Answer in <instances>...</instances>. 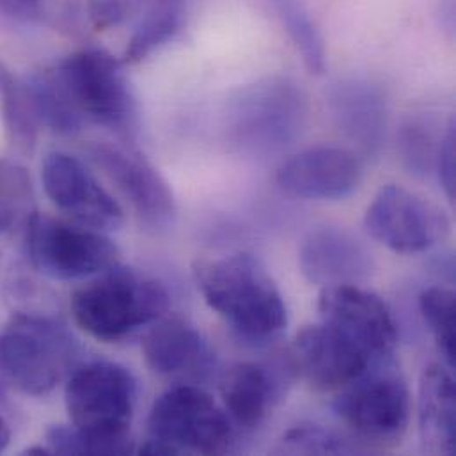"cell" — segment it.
<instances>
[{
	"label": "cell",
	"instance_id": "1",
	"mask_svg": "<svg viewBox=\"0 0 456 456\" xmlns=\"http://www.w3.org/2000/svg\"><path fill=\"white\" fill-rule=\"evenodd\" d=\"M194 273L207 304L245 341L265 343L284 330L286 304L266 266L256 256L240 252L201 259Z\"/></svg>",
	"mask_w": 456,
	"mask_h": 456
},
{
	"label": "cell",
	"instance_id": "2",
	"mask_svg": "<svg viewBox=\"0 0 456 456\" xmlns=\"http://www.w3.org/2000/svg\"><path fill=\"white\" fill-rule=\"evenodd\" d=\"M137 402L134 375L116 362H91L68 377L66 409L82 455H126Z\"/></svg>",
	"mask_w": 456,
	"mask_h": 456
},
{
	"label": "cell",
	"instance_id": "3",
	"mask_svg": "<svg viewBox=\"0 0 456 456\" xmlns=\"http://www.w3.org/2000/svg\"><path fill=\"white\" fill-rule=\"evenodd\" d=\"M169 304L160 282L114 265L73 293L71 313L89 336L110 343L159 322Z\"/></svg>",
	"mask_w": 456,
	"mask_h": 456
},
{
	"label": "cell",
	"instance_id": "4",
	"mask_svg": "<svg viewBox=\"0 0 456 456\" xmlns=\"http://www.w3.org/2000/svg\"><path fill=\"white\" fill-rule=\"evenodd\" d=\"M78 352L69 329L50 316L21 313L0 330V373L25 395L52 393L71 375Z\"/></svg>",
	"mask_w": 456,
	"mask_h": 456
},
{
	"label": "cell",
	"instance_id": "5",
	"mask_svg": "<svg viewBox=\"0 0 456 456\" xmlns=\"http://www.w3.org/2000/svg\"><path fill=\"white\" fill-rule=\"evenodd\" d=\"M307 96L282 77L250 84L228 105L229 144L252 157H265L291 146L307 123Z\"/></svg>",
	"mask_w": 456,
	"mask_h": 456
},
{
	"label": "cell",
	"instance_id": "6",
	"mask_svg": "<svg viewBox=\"0 0 456 456\" xmlns=\"http://www.w3.org/2000/svg\"><path fill=\"white\" fill-rule=\"evenodd\" d=\"M73 107L84 121L121 137L137 132V103L121 62L102 48H86L66 57L55 69Z\"/></svg>",
	"mask_w": 456,
	"mask_h": 456
},
{
	"label": "cell",
	"instance_id": "7",
	"mask_svg": "<svg viewBox=\"0 0 456 456\" xmlns=\"http://www.w3.org/2000/svg\"><path fill=\"white\" fill-rule=\"evenodd\" d=\"M150 439L167 455H223L234 443L228 412L198 386H176L153 405L148 419Z\"/></svg>",
	"mask_w": 456,
	"mask_h": 456
},
{
	"label": "cell",
	"instance_id": "8",
	"mask_svg": "<svg viewBox=\"0 0 456 456\" xmlns=\"http://www.w3.org/2000/svg\"><path fill=\"white\" fill-rule=\"evenodd\" d=\"M334 412L357 439L377 444L400 441L411 416L407 384L391 359L375 362L338 391Z\"/></svg>",
	"mask_w": 456,
	"mask_h": 456
},
{
	"label": "cell",
	"instance_id": "9",
	"mask_svg": "<svg viewBox=\"0 0 456 456\" xmlns=\"http://www.w3.org/2000/svg\"><path fill=\"white\" fill-rule=\"evenodd\" d=\"M27 254L45 275L59 281L93 279L118 265L119 250L103 231L30 216L25 232Z\"/></svg>",
	"mask_w": 456,
	"mask_h": 456
},
{
	"label": "cell",
	"instance_id": "10",
	"mask_svg": "<svg viewBox=\"0 0 456 456\" xmlns=\"http://www.w3.org/2000/svg\"><path fill=\"white\" fill-rule=\"evenodd\" d=\"M368 232L398 254H418L437 245L450 229L444 212L403 187H384L370 205Z\"/></svg>",
	"mask_w": 456,
	"mask_h": 456
},
{
	"label": "cell",
	"instance_id": "11",
	"mask_svg": "<svg viewBox=\"0 0 456 456\" xmlns=\"http://www.w3.org/2000/svg\"><path fill=\"white\" fill-rule=\"evenodd\" d=\"M43 187L50 201L77 224L98 231L123 224V208L100 185L94 175L68 153H50L41 167Z\"/></svg>",
	"mask_w": 456,
	"mask_h": 456
},
{
	"label": "cell",
	"instance_id": "12",
	"mask_svg": "<svg viewBox=\"0 0 456 456\" xmlns=\"http://www.w3.org/2000/svg\"><path fill=\"white\" fill-rule=\"evenodd\" d=\"M291 362L316 391L329 393L339 391L377 361L348 334L320 322L297 334Z\"/></svg>",
	"mask_w": 456,
	"mask_h": 456
},
{
	"label": "cell",
	"instance_id": "13",
	"mask_svg": "<svg viewBox=\"0 0 456 456\" xmlns=\"http://www.w3.org/2000/svg\"><path fill=\"white\" fill-rule=\"evenodd\" d=\"M318 311L322 322L348 334L377 362L393 357L398 343V327L391 309L379 295L357 284L329 286L320 293Z\"/></svg>",
	"mask_w": 456,
	"mask_h": 456
},
{
	"label": "cell",
	"instance_id": "14",
	"mask_svg": "<svg viewBox=\"0 0 456 456\" xmlns=\"http://www.w3.org/2000/svg\"><path fill=\"white\" fill-rule=\"evenodd\" d=\"M362 182V160L345 148H309L281 164L279 187L300 200L334 201L352 196Z\"/></svg>",
	"mask_w": 456,
	"mask_h": 456
},
{
	"label": "cell",
	"instance_id": "15",
	"mask_svg": "<svg viewBox=\"0 0 456 456\" xmlns=\"http://www.w3.org/2000/svg\"><path fill=\"white\" fill-rule=\"evenodd\" d=\"M93 160L130 201L137 216L150 228H167L176 216L171 187L142 157L112 144H94Z\"/></svg>",
	"mask_w": 456,
	"mask_h": 456
},
{
	"label": "cell",
	"instance_id": "16",
	"mask_svg": "<svg viewBox=\"0 0 456 456\" xmlns=\"http://www.w3.org/2000/svg\"><path fill=\"white\" fill-rule=\"evenodd\" d=\"M298 265L309 282L323 288L364 282L375 270L364 241L348 229L336 226H318L304 236Z\"/></svg>",
	"mask_w": 456,
	"mask_h": 456
},
{
	"label": "cell",
	"instance_id": "17",
	"mask_svg": "<svg viewBox=\"0 0 456 456\" xmlns=\"http://www.w3.org/2000/svg\"><path fill=\"white\" fill-rule=\"evenodd\" d=\"M329 103L339 132L359 153L377 157L387 134V100L380 86L366 78L339 80Z\"/></svg>",
	"mask_w": 456,
	"mask_h": 456
},
{
	"label": "cell",
	"instance_id": "18",
	"mask_svg": "<svg viewBox=\"0 0 456 456\" xmlns=\"http://www.w3.org/2000/svg\"><path fill=\"white\" fill-rule=\"evenodd\" d=\"M148 366L167 379L201 380L214 368V354L201 332L182 318L157 323L142 343Z\"/></svg>",
	"mask_w": 456,
	"mask_h": 456
},
{
	"label": "cell",
	"instance_id": "19",
	"mask_svg": "<svg viewBox=\"0 0 456 456\" xmlns=\"http://www.w3.org/2000/svg\"><path fill=\"white\" fill-rule=\"evenodd\" d=\"M282 393V377L266 364L238 362L221 380L229 419L240 428L259 427Z\"/></svg>",
	"mask_w": 456,
	"mask_h": 456
},
{
	"label": "cell",
	"instance_id": "20",
	"mask_svg": "<svg viewBox=\"0 0 456 456\" xmlns=\"http://www.w3.org/2000/svg\"><path fill=\"white\" fill-rule=\"evenodd\" d=\"M419 427L430 453L453 455L456 450V386L443 366L425 368L419 380Z\"/></svg>",
	"mask_w": 456,
	"mask_h": 456
},
{
	"label": "cell",
	"instance_id": "21",
	"mask_svg": "<svg viewBox=\"0 0 456 456\" xmlns=\"http://www.w3.org/2000/svg\"><path fill=\"white\" fill-rule=\"evenodd\" d=\"M37 121L61 135H73L82 130L84 119L73 107L57 71H43L25 84Z\"/></svg>",
	"mask_w": 456,
	"mask_h": 456
},
{
	"label": "cell",
	"instance_id": "22",
	"mask_svg": "<svg viewBox=\"0 0 456 456\" xmlns=\"http://www.w3.org/2000/svg\"><path fill=\"white\" fill-rule=\"evenodd\" d=\"M185 2L187 0H153L141 25L128 41L125 61L141 62L171 41L183 23Z\"/></svg>",
	"mask_w": 456,
	"mask_h": 456
},
{
	"label": "cell",
	"instance_id": "23",
	"mask_svg": "<svg viewBox=\"0 0 456 456\" xmlns=\"http://www.w3.org/2000/svg\"><path fill=\"white\" fill-rule=\"evenodd\" d=\"M279 12L305 68L322 75L327 66L325 41L307 7L300 0H279Z\"/></svg>",
	"mask_w": 456,
	"mask_h": 456
},
{
	"label": "cell",
	"instance_id": "24",
	"mask_svg": "<svg viewBox=\"0 0 456 456\" xmlns=\"http://www.w3.org/2000/svg\"><path fill=\"white\" fill-rule=\"evenodd\" d=\"M419 307L425 322L428 323L439 352L446 364L456 366V297L448 288L432 286L419 297Z\"/></svg>",
	"mask_w": 456,
	"mask_h": 456
},
{
	"label": "cell",
	"instance_id": "25",
	"mask_svg": "<svg viewBox=\"0 0 456 456\" xmlns=\"http://www.w3.org/2000/svg\"><path fill=\"white\" fill-rule=\"evenodd\" d=\"M0 96L4 107V118L12 141L20 146L30 148L36 139L37 116L34 112L30 94L25 84L0 62Z\"/></svg>",
	"mask_w": 456,
	"mask_h": 456
},
{
	"label": "cell",
	"instance_id": "26",
	"mask_svg": "<svg viewBox=\"0 0 456 456\" xmlns=\"http://www.w3.org/2000/svg\"><path fill=\"white\" fill-rule=\"evenodd\" d=\"M441 137L437 139L434 125L423 118H409L398 134V150L403 166L416 176H427L436 169Z\"/></svg>",
	"mask_w": 456,
	"mask_h": 456
},
{
	"label": "cell",
	"instance_id": "27",
	"mask_svg": "<svg viewBox=\"0 0 456 456\" xmlns=\"http://www.w3.org/2000/svg\"><path fill=\"white\" fill-rule=\"evenodd\" d=\"M281 452L305 455H348L359 452V448L346 441V437L325 427L298 425L282 437Z\"/></svg>",
	"mask_w": 456,
	"mask_h": 456
},
{
	"label": "cell",
	"instance_id": "28",
	"mask_svg": "<svg viewBox=\"0 0 456 456\" xmlns=\"http://www.w3.org/2000/svg\"><path fill=\"white\" fill-rule=\"evenodd\" d=\"M23 169L0 166V226H5L18 214L21 201H27L30 187Z\"/></svg>",
	"mask_w": 456,
	"mask_h": 456
},
{
	"label": "cell",
	"instance_id": "29",
	"mask_svg": "<svg viewBox=\"0 0 456 456\" xmlns=\"http://www.w3.org/2000/svg\"><path fill=\"white\" fill-rule=\"evenodd\" d=\"M436 169L439 175V182L444 189L446 198L453 203L456 196L455 180V123L452 121L446 132L441 137Z\"/></svg>",
	"mask_w": 456,
	"mask_h": 456
},
{
	"label": "cell",
	"instance_id": "30",
	"mask_svg": "<svg viewBox=\"0 0 456 456\" xmlns=\"http://www.w3.org/2000/svg\"><path fill=\"white\" fill-rule=\"evenodd\" d=\"M126 7L121 0H91L89 14L96 28H109L125 18Z\"/></svg>",
	"mask_w": 456,
	"mask_h": 456
},
{
	"label": "cell",
	"instance_id": "31",
	"mask_svg": "<svg viewBox=\"0 0 456 456\" xmlns=\"http://www.w3.org/2000/svg\"><path fill=\"white\" fill-rule=\"evenodd\" d=\"M50 5L52 0H0V11L21 20H43Z\"/></svg>",
	"mask_w": 456,
	"mask_h": 456
},
{
	"label": "cell",
	"instance_id": "32",
	"mask_svg": "<svg viewBox=\"0 0 456 456\" xmlns=\"http://www.w3.org/2000/svg\"><path fill=\"white\" fill-rule=\"evenodd\" d=\"M9 439H11V432L7 423L4 421V418L0 416V453L9 446Z\"/></svg>",
	"mask_w": 456,
	"mask_h": 456
}]
</instances>
